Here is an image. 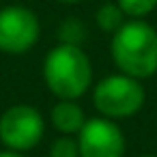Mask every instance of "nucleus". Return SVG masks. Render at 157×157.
<instances>
[{
    "label": "nucleus",
    "instance_id": "f257e3e1",
    "mask_svg": "<svg viewBox=\"0 0 157 157\" xmlns=\"http://www.w3.org/2000/svg\"><path fill=\"white\" fill-rule=\"evenodd\" d=\"M110 54L121 73L151 78L157 73V30L144 20H129L112 35Z\"/></svg>",
    "mask_w": 157,
    "mask_h": 157
},
{
    "label": "nucleus",
    "instance_id": "f03ea898",
    "mask_svg": "<svg viewBox=\"0 0 157 157\" xmlns=\"http://www.w3.org/2000/svg\"><path fill=\"white\" fill-rule=\"evenodd\" d=\"M43 80L58 99H80L93 84V65L80 45L58 43L43 60Z\"/></svg>",
    "mask_w": 157,
    "mask_h": 157
},
{
    "label": "nucleus",
    "instance_id": "7ed1b4c3",
    "mask_svg": "<svg viewBox=\"0 0 157 157\" xmlns=\"http://www.w3.org/2000/svg\"><path fill=\"white\" fill-rule=\"evenodd\" d=\"M144 99H146V93L140 80L125 73L105 75L93 88V103L97 112L112 121L129 118L138 114L144 105Z\"/></svg>",
    "mask_w": 157,
    "mask_h": 157
},
{
    "label": "nucleus",
    "instance_id": "20e7f679",
    "mask_svg": "<svg viewBox=\"0 0 157 157\" xmlns=\"http://www.w3.org/2000/svg\"><path fill=\"white\" fill-rule=\"evenodd\" d=\"M45 133V121L41 112L33 105L17 103L5 110L0 116V142L9 151H30L35 148Z\"/></svg>",
    "mask_w": 157,
    "mask_h": 157
},
{
    "label": "nucleus",
    "instance_id": "39448f33",
    "mask_svg": "<svg viewBox=\"0 0 157 157\" xmlns=\"http://www.w3.org/2000/svg\"><path fill=\"white\" fill-rule=\"evenodd\" d=\"M41 35V24L35 11L11 5L0 9V52L24 54L28 52Z\"/></svg>",
    "mask_w": 157,
    "mask_h": 157
},
{
    "label": "nucleus",
    "instance_id": "423d86ee",
    "mask_svg": "<svg viewBox=\"0 0 157 157\" xmlns=\"http://www.w3.org/2000/svg\"><path fill=\"white\" fill-rule=\"evenodd\" d=\"M80 157H123L125 155V136L123 129L105 116L86 118L84 127L78 133Z\"/></svg>",
    "mask_w": 157,
    "mask_h": 157
},
{
    "label": "nucleus",
    "instance_id": "0eeeda50",
    "mask_svg": "<svg viewBox=\"0 0 157 157\" xmlns=\"http://www.w3.org/2000/svg\"><path fill=\"white\" fill-rule=\"evenodd\" d=\"M50 121H52V127L56 131H60L63 136H73V133H80V129L84 127L86 123V114L84 110L71 101V99H60L52 112H50Z\"/></svg>",
    "mask_w": 157,
    "mask_h": 157
},
{
    "label": "nucleus",
    "instance_id": "6e6552de",
    "mask_svg": "<svg viewBox=\"0 0 157 157\" xmlns=\"http://www.w3.org/2000/svg\"><path fill=\"white\" fill-rule=\"evenodd\" d=\"M125 13H123V9L116 5V2H105V5H101L99 9H97V15H95V20H97V26L103 30V33H110V35H114L123 24H125Z\"/></svg>",
    "mask_w": 157,
    "mask_h": 157
},
{
    "label": "nucleus",
    "instance_id": "1a4fd4ad",
    "mask_svg": "<svg viewBox=\"0 0 157 157\" xmlns=\"http://www.w3.org/2000/svg\"><path fill=\"white\" fill-rule=\"evenodd\" d=\"M58 39H60V43H67V45H82V41L86 39V26L80 20L69 17L60 24Z\"/></svg>",
    "mask_w": 157,
    "mask_h": 157
},
{
    "label": "nucleus",
    "instance_id": "9d476101",
    "mask_svg": "<svg viewBox=\"0 0 157 157\" xmlns=\"http://www.w3.org/2000/svg\"><path fill=\"white\" fill-rule=\"evenodd\" d=\"M116 5L123 9V13L127 17L142 20L144 15H148L157 9V0H116Z\"/></svg>",
    "mask_w": 157,
    "mask_h": 157
},
{
    "label": "nucleus",
    "instance_id": "9b49d317",
    "mask_svg": "<svg viewBox=\"0 0 157 157\" xmlns=\"http://www.w3.org/2000/svg\"><path fill=\"white\" fill-rule=\"evenodd\" d=\"M50 157H80L78 138H71V136L56 138L50 146Z\"/></svg>",
    "mask_w": 157,
    "mask_h": 157
},
{
    "label": "nucleus",
    "instance_id": "f8f14e48",
    "mask_svg": "<svg viewBox=\"0 0 157 157\" xmlns=\"http://www.w3.org/2000/svg\"><path fill=\"white\" fill-rule=\"evenodd\" d=\"M0 157H24L22 153H17V151H0Z\"/></svg>",
    "mask_w": 157,
    "mask_h": 157
},
{
    "label": "nucleus",
    "instance_id": "ddd939ff",
    "mask_svg": "<svg viewBox=\"0 0 157 157\" xmlns=\"http://www.w3.org/2000/svg\"><path fill=\"white\" fill-rule=\"evenodd\" d=\"M56 2H60V5H75V2H80V0H56Z\"/></svg>",
    "mask_w": 157,
    "mask_h": 157
},
{
    "label": "nucleus",
    "instance_id": "4468645a",
    "mask_svg": "<svg viewBox=\"0 0 157 157\" xmlns=\"http://www.w3.org/2000/svg\"><path fill=\"white\" fill-rule=\"evenodd\" d=\"M140 157H157L155 153H146V155H140Z\"/></svg>",
    "mask_w": 157,
    "mask_h": 157
}]
</instances>
